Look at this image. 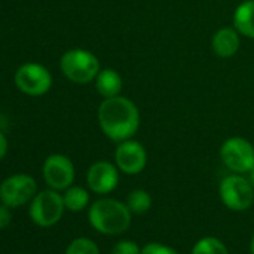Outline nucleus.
Returning <instances> with one entry per match:
<instances>
[{
  "label": "nucleus",
  "mask_w": 254,
  "mask_h": 254,
  "mask_svg": "<svg viewBox=\"0 0 254 254\" xmlns=\"http://www.w3.org/2000/svg\"><path fill=\"white\" fill-rule=\"evenodd\" d=\"M38 191V184L27 174H15L0 184V200L9 208H17L30 202Z\"/></svg>",
  "instance_id": "nucleus-8"
},
{
  "label": "nucleus",
  "mask_w": 254,
  "mask_h": 254,
  "mask_svg": "<svg viewBox=\"0 0 254 254\" xmlns=\"http://www.w3.org/2000/svg\"><path fill=\"white\" fill-rule=\"evenodd\" d=\"M97 120L106 138L114 142H123L132 139L138 132L141 115L130 99L115 96L103 99L97 109Z\"/></svg>",
  "instance_id": "nucleus-1"
},
{
  "label": "nucleus",
  "mask_w": 254,
  "mask_h": 254,
  "mask_svg": "<svg viewBox=\"0 0 254 254\" xmlns=\"http://www.w3.org/2000/svg\"><path fill=\"white\" fill-rule=\"evenodd\" d=\"M141 254H180V253L169 245L160 242H148L141 248Z\"/></svg>",
  "instance_id": "nucleus-20"
},
{
  "label": "nucleus",
  "mask_w": 254,
  "mask_h": 254,
  "mask_svg": "<svg viewBox=\"0 0 254 254\" xmlns=\"http://www.w3.org/2000/svg\"><path fill=\"white\" fill-rule=\"evenodd\" d=\"M132 212L126 203L105 197L96 200L88 209V221L91 227L102 235H120L130 227Z\"/></svg>",
  "instance_id": "nucleus-2"
},
{
  "label": "nucleus",
  "mask_w": 254,
  "mask_h": 254,
  "mask_svg": "<svg viewBox=\"0 0 254 254\" xmlns=\"http://www.w3.org/2000/svg\"><path fill=\"white\" fill-rule=\"evenodd\" d=\"M64 254H100V250L94 241L88 238H76L67 245Z\"/></svg>",
  "instance_id": "nucleus-18"
},
{
  "label": "nucleus",
  "mask_w": 254,
  "mask_h": 254,
  "mask_svg": "<svg viewBox=\"0 0 254 254\" xmlns=\"http://www.w3.org/2000/svg\"><path fill=\"white\" fill-rule=\"evenodd\" d=\"M64 208L63 196L57 190L51 189L36 193L32 199L29 214L33 223L39 227H51L62 220Z\"/></svg>",
  "instance_id": "nucleus-4"
},
{
  "label": "nucleus",
  "mask_w": 254,
  "mask_h": 254,
  "mask_svg": "<svg viewBox=\"0 0 254 254\" xmlns=\"http://www.w3.org/2000/svg\"><path fill=\"white\" fill-rule=\"evenodd\" d=\"M250 253H251V254H254V235H253L251 242H250Z\"/></svg>",
  "instance_id": "nucleus-24"
},
{
  "label": "nucleus",
  "mask_w": 254,
  "mask_h": 254,
  "mask_svg": "<svg viewBox=\"0 0 254 254\" xmlns=\"http://www.w3.org/2000/svg\"><path fill=\"white\" fill-rule=\"evenodd\" d=\"M6 153H8V139L2 132H0V160L6 156Z\"/></svg>",
  "instance_id": "nucleus-22"
},
{
  "label": "nucleus",
  "mask_w": 254,
  "mask_h": 254,
  "mask_svg": "<svg viewBox=\"0 0 254 254\" xmlns=\"http://www.w3.org/2000/svg\"><path fill=\"white\" fill-rule=\"evenodd\" d=\"M111 254H141V247L133 241L123 239L114 245Z\"/></svg>",
  "instance_id": "nucleus-19"
},
{
  "label": "nucleus",
  "mask_w": 254,
  "mask_h": 254,
  "mask_svg": "<svg viewBox=\"0 0 254 254\" xmlns=\"http://www.w3.org/2000/svg\"><path fill=\"white\" fill-rule=\"evenodd\" d=\"M14 82L20 91L29 96H44L53 85V76L50 70L39 63L21 64L14 76Z\"/></svg>",
  "instance_id": "nucleus-6"
},
{
  "label": "nucleus",
  "mask_w": 254,
  "mask_h": 254,
  "mask_svg": "<svg viewBox=\"0 0 254 254\" xmlns=\"http://www.w3.org/2000/svg\"><path fill=\"white\" fill-rule=\"evenodd\" d=\"M96 90L97 93L103 97H115L120 96L121 87H123V79L118 75L117 70L114 69H102L97 76H96Z\"/></svg>",
  "instance_id": "nucleus-13"
},
{
  "label": "nucleus",
  "mask_w": 254,
  "mask_h": 254,
  "mask_svg": "<svg viewBox=\"0 0 254 254\" xmlns=\"http://www.w3.org/2000/svg\"><path fill=\"white\" fill-rule=\"evenodd\" d=\"M60 69L63 75L76 84H88L96 79L100 72L99 59L81 48H73L66 51L60 59Z\"/></svg>",
  "instance_id": "nucleus-3"
},
{
  "label": "nucleus",
  "mask_w": 254,
  "mask_h": 254,
  "mask_svg": "<svg viewBox=\"0 0 254 254\" xmlns=\"http://www.w3.org/2000/svg\"><path fill=\"white\" fill-rule=\"evenodd\" d=\"M220 157L227 169L235 174H248L254 166V147L250 141L233 136L223 142Z\"/></svg>",
  "instance_id": "nucleus-7"
},
{
  "label": "nucleus",
  "mask_w": 254,
  "mask_h": 254,
  "mask_svg": "<svg viewBox=\"0 0 254 254\" xmlns=\"http://www.w3.org/2000/svg\"><path fill=\"white\" fill-rule=\"evenodd\" d=\"M239 32L232 27H223L212 36V51L221 59L235 56L239 50Z\"/></svg>",
  "instance_id": "nucleus-12"
},
{
  "label": "nucleus",
  "mask_w": 254,
  "mask_h": 254,
  "mask_svg": "<svg viewBox=\"0 0 254 254\" xmlns=\"http://www.w3.org/2000/svg\"><path fill=\"white\" fill-rule=\"evenodd\" d=\"M248 180H250V183L253 184V187H254V166L251 168V171L248 172Z\"/></svg>",
  "instance_id": "nucleus-23"
},
{
  "label": "nucleus",
  "mask_w": 254,
  "mask_h": 254,
  "mask_svg": "<svg viewBox=\"0 0 254 254\" xmlns=\"http://www.w3.org/2000/svg\"><path fill=\"white\" fill-rule=\"evenodd\" d=\"M220 197L224 206L232 211H245L253 205L254 189L248 178L241 174L229 175L220 183Z\"/></svg>",
  "instance_id": "nucleus-5"
},
{
  "label": "nucleus",
  "mask_w": 254,
  "mask_h": 254,
  "mask_svg": "<svg viewBox=\"0 0 254 254\" xmlns=\"http://www.w3.org/2000/svg\"><path fill=\"white\" fill-rule=\"evenodd\" d=\"M191 254H229V250L220 239L205 236L194 244Z\"/></svg>",
  "instance_id": "nucleus-17"
},
{
  "label": "nucleus",
  "mask_w": 254,
  "mask_h": 254,
  "mask_svg": "<svg viewBox=\"0 0 254 254\" xmlns=\"http://www.w3.org/2000/svg\"><path fill=\"white\" fill-rule=\"evenodd\" d=\"M42 174L45 183L53 190H66L73 184L75 168L72 160L63 154H51L45 159Z\"/></svg>",
  "instance_id": "nucleus-9"
},
{
  "label": "nucleus",
  "mask_w": 254,
  "mask_h": 254,
  "mask_svg": "<svg viewBox=\"0 0 254 254\" xmlns=\"http://www.w3.org/2000/svg\"><path fill=\"white\" fill-rule=\"evenodd\" d=\"M117 165L106 160H99L93 163L87 172V184L91 191L97 194H108L115 190L120 181Z\"/></svg>",
  "instance_id": "nucleus-11"
},
{
  "label": "nucleus",
  "mask_w": 254,
  "mask_h": 254,
  "mask_svg": "<svg viewBox=\"0 0 254 254\" xmlns=\"http://www.w3.org/2000/svg\"><path fill=\"white\" fill-rule=\"evenodd\" d=\"M115 165L123 174H141L147 166V151L144 145L133 139L118 142L115 150Z\"/></svg>",
  "instance_id": "nucleus-10"
},
{
  "label": "nucleus",
  "mask_w": 254,
  "mask_h": 254,
  "mask_svg": "<svg viewBox=\"0 0 254 254\" xmlns=\"http://www.w3.org/2000/svg\"><path fill=\"white\" fill-rule=\"evenodd\" d=\"M63 200H64V206L69 211L79 212V211H82L88 205L90 194H88V191L85 189H82L79 186H70L69 189L64 190Z\"/></svg>",
  "instance_id": "nucleus-15"
},
{
  "label": "nucleus",
  "mask_w": 254,
  "mask_h": 254,
  "mask_svg": "<svg viewBox=\"0 0 254 254\" xmlns=\"http://www.w3.org/2000/svg\"><path fill=\"white\" fill-rule=\"evenodd\" d=\"M11 220H12V215H11L9 206L2 203L0 205V230L6 229L11 224Z\"/></svg>",
  "instance_id": "nucleus-21"
},
{
  "label": "nucleus",
  "mask_w": 254,
  "mask_h": 254,
  "mask_svg": "<svg viewBox=\"0 0 254 254\" xmlns=\"http://www.w3.org/2000/svg\"><path fill=\"white\" fill-rule=\"evenodd\" d=\"M233 26L242 36L254 39V0H247L236 8Z\"/></svg>",
  "instance_id": "nucleus-14"
},
{
  "label": "nucleus",
  "mask_w": 254,
  "mask_h": 254,
  "mask_svg": "<svg viewBox=\"0 0 254 254\" xmlns=\"http://www.w3.org/2000/svg\"><path fill=\"white\" fill-rule=\"evenodd\" d=\"M126 205L130 209L132 214L142 215V214L150 211V208L153 205V199H151V194L148 191L138 189V190H133L129 193L127 200H126Z\"/></svg>",
  "instance_id": "nucleus-16"
}]
</instances>
